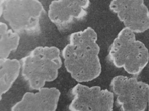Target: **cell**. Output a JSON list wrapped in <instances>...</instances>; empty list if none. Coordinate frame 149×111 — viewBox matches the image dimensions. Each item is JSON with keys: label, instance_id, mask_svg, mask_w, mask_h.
<instances>
[{"label": "cell", "instance_id": "1", "mask_svg": "<svg viewBox=\"0 0 149 111\" xmlns=\"http://www.w3.org/2000/svg\"><path fill=\"white\" fill-rule=\"evenodd\" d=\"M96 40L95 31L88 27L84 31L72 33L68 44L63 49L65 67L77 82H89L101 74L98 57L100 47Z\"/></svg>", "mask_w": 149, "mask_h": 111}, {"label": "cell", "instance_id": "2", "mask_svg": "<svg viewBox=\"0 0 149 111\" xmlns=\"http://www.w3.org/2000/svg\"><path fill=\"white\" fill-rule=\"evenodd\" d=\"M22 76L32 90H39L58 77L62 66L60 50L55 46H38L20 59Z\"/></svg>", "mask_w": 149, "mask_h": 111}, {"label": "cell", "instance_id": "3", "mask_svg": "<svg viewBox=\"0 0 149 111\" xmlns=\"http://www.w3.org/2000/svg\"><path fill=\"white\" fill-rule=\"evenodd\" d=\"M107 59L115 67L137 76L148 63L149 53L145 44L136 40L135 33L125 27L110 46Z\"/></svg>", "mask_w": 149, "mask_h": 111}, {"label": "cell", "instance_id": "4", "mask_svg": "<svg viewBox=\"0 0 149 111\" xmlns=\"http://www.w3.org/2000/svg\"><path fill=\"white\" fill-rule=\"evenodd\" d=\"M0 14L17 33L38 35L41 31L40 20L45 14L38 0H1Z\"/></svg>", "mask_w": 149, "mask_h": 111}, {"label": "cell", "instance_id": "5", "mask_svg": "<svg viewBox=\"0 0 149 111\" xmlns=\"http://www.w3.org/2000/svg\"><path fill=\"white\" fill-rule=\"evenodd\" d=\"M110 86L117 96V103L123 111H144L149 99V85L136 77H115Z\"/></svg>", "mask_w": 149, "mask_h": 111}, {"label": "cell", "instance_id": "6", "mask_svg": "<svg viewBox=\"0 0 149 111\" xmlns=\"http://www.w3.org/2000/svg\"><path fill=\"white\" fill-rule=\"evenodd\" d=\"M72 96L68 109L71 111H111L114 94L98 86L89 87L78 83L71 90Z\"/></svg>", "mask_w": 149, "mask_h": 111}, {"label": "cell", "instance_id": "7", "mask_svg": "<svg viewBox=\"0 0 149 111\" xmlns=\"http://www.w3.org/2000/svg\"><path fill=\"white\" fill-rule=\"evenodd\" d=\"M109 9L133 33H143L149 29V11L143 0H113Z\"/></svg>", "mask_w": 149, "mask_h": 111}, {"label": "cell", "instance_id": "8", "mask_svg": "<svg viewBox=\"0 0 149 111\" xmlns=\"http://www.w3.org/2000/svg\"><path fill=\"white\" fill-rule=\"evenodd\" d=\"M89 0H54L49 5L48 17L60 31L67 29L87 15Z\"/></svg>", "mask_w": 149, "mask_h": 111}, {"label": "cell", "instance_id": "9", "mask_svg": "<svg viewBox=\"0 0 149 111\" xmlns=\"http://www.w3.org/2000/svg\"><path fill=\"white\" fill-rule=\"evenodd\" d=\"M61 92L57 88H41L37 93L26 92L20 101L11 107L12 111H55Z\"/></svg>", "mask_w": 149, "mask_h": 111}, {"label": "cell", "instance_id": "10", "mask_svg": "<svg viewBox=\"0 0 149 111\" xmlns=\"http://www.w3.org/2000/svg\"><path fill=\"white\" fill-rule=\"evenodd\" d=\"M22 68L17 59H0V100L2 95L7 92L18 78Z\"/></svg>", "mask_w": 149, "mask_h": 111}, {"label": "cell", "instance_id": "11", "mask_svg": "<svg viewBox=\"0 0 149 111\" xmlns=\"http://www.w3.org/2000/svg\"><path fill=\"white\" fill-rule=\"evenodd\" d=\"M20 36L13 29H8L3 22H0V59H8L12 51L18 49Z\"/></svg>", "mask_w": 149, "mask_h": 111}]
</instances>
